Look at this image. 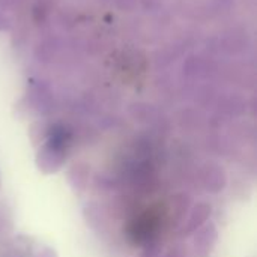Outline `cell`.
Returning <instances> with one entry per match:
<instances>
[]
</instances>
